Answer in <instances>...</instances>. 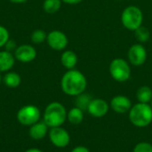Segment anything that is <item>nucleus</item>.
Returning a JSON list of instances; mask_svg holds the SVG:
<instances>
[{"label":"nucleus","instance_id":"nucleus-30","mask_svg":"<svg viewBox=\"0 0 152 152\" xmlns=\"http://www.w3.org/2000/svg\"><path fill=\"white\" fill-rule=\"evenodd\" d=\"M2 80H3V78H2V76H1V74H0V83H1L2 82H3Z\"/></svg>","mask_w":152,"mask_h":152},{"label":"nucleus","instance_id":"nucleus-13","mask_svg":"<svg viewBox=\"0 0 152 152\" xmlns=\"http://www.w3.org/2000/svg\"><path fill=\"white\" fill-rule=\"evenodd\" d=\"M48 125L43 122H37L32 125L29 128V136L36 141L42 140L48 133Z\"/></svg>","mask_w":152,"mask_h":152},{"label":"nucleus","instance_id":"nucleus-18","mask_svg":"<svg viewBox=\"0 0 152 152\" xmlns=\"http://www.w3.org/2000/svg\"><path fill=\"white\" fill-rule=\"evenodd\" d=\"M136 99L141 103H151L152 99V89L149 86H142L136 91Z\"/></svg>","mask_w":152,"mask_h":152},{"label":"nucleus","instance_id":"nucleus-2","mask_svg":"<svg viewBox=\"0 0 152 152\" xmlns=\"http://www.w3.org/2000/svg\"><path fill=\"white\" fill-rule=\"evenodd\" d=\"M129 120L136 127L143 128L152 123V108L147 103L138 102L129 110Z\"/></svg>","mask_w":152,"mask_h":152},{"label":"nucleus","instance_id":"nucleus-29","mask_svg":"<svg viewBox=\"0 0 152 152\" xmlns=\"http://www.w3.org/2000/svg\"><path fill=\"white\" fill-rule=\"evenodd\" d=\"M25 152H43L42 151L38 150V149H36V148H31V149H28Z\"/></svg>","mask_w":152,"mask_h":152},{"label":"nucleus","instance_id":"nucleus-4","mask_svg":"<svg viewBox=\"0 0 152 152\" xmlns=\"http://www.w3.org/2000/svg\"><path fill=\"white\" fill-rule=\"evenodd\" d=\"M143 13L136 5H129L126 7L121 13V22L123 26L128 30L134 31L142 25Z\"/></svg>","mask_w":152,"mask_h":152},{"label":"nucleus","instance_id":"nucleus-22","mask_svg":"<svg viewBox=\"0 0 152 152\" xmlns=\"http://www.w3.org/2000/svg\"><path fill=\"white\" fill-rule=\"evenodd\" d=\"M47 34L43 30H36L31 34V41L34 44H41L46 40Z\"/></svg>","mask_w":152,"mask_h":152},{"label":"nucleus","instance_id":"nucleus-7","mask_svg":"<svg viewBox=\"0 0 152 152\" xmlns=\"http://www.w3.org/2000/svg\"><path fill=\"white\" fill-rule=\"evenodd\" d=\"M127 58L131 65L142 66L147 60V50L142 44H134L127 51Z\"/></svg>","mask_w":152,"mask_h":152},{"label":"nucleus","instance_id":"nucleus-20","mask_svg":"<svg viewBox=\"0 0 152 152\" xmlns=\"http://www.w3.org/2000/svg\"><path fill=\"white\" fill-rule=\"evenodd\" d=\"M134 32V37H135L136 40L140 43H145L151 38V32H150L149 29L142 25L140 26L139 28H137Z\"/></svg>","mask_w":152,"mask_h":152},{"label":"nucleus","instance_id":"nucleus-17","mask_svg":"<svg viewBox=\"0 0 152 152\" xmlns=\"http://www.w3.org/2000/svg\"><path fill=\"white\" fill-rule=\"evenodd\" d=\"M67 119L72 125H79L84 119V111L77 107L72 108L67 113Z\"/></svg>","mask_w":152,"mask_h":152},{"label":"nucleus","instance_id":"nucleus-28","mask_svg":"<svg viewBox=\"0 0 152 152\" xmlns=\"http://www.w3.org/2000/svg\"><path fill=\"white\" fill-rule=\"evenodd\" d=\"M9 1H11L13 4H23L26 1H28V0H9Z\"/></svg>","mask_w":152,"mask_h":152},{"label":"nucleus","instance_id":"nucleus-15","mask_svg":"<svg viewBox=\"0 0 152 152\" xmlns=\"http://www.w3.org/2000/svg\"><path fill=\"white\" fill-rule=\"evenodd\" d=\"M61 63L68 70L75 69L77 64V56L72 50H66L61 56Z\"/></svg>","mask_w":152,"mask_h":152},{"label":"nucleus","instance_id":"nucleus-9","mask_svg":"<svg viewBox=\"0 0 152 152\" xmlns=\"http://www.w3.org/2000/svg\"><path fill=\"white\" fill-rule=\"evenodd\" d=\"M49 138L51 142L57 148H65L70 142L69 133L61 126L51 128L49 131Z\"/></svg>","mask_w":152,"mask_h":152},{"label":"nucleus","instance_id":"nucleus-6","mask_svg":"<svg viewBox=\"0 0 152 152\" xmlns=\"http://www.w3.org/2000/svg\"><path fill=\"white\" fill-rule=\"evenodd\" d=\"M41 112L39 108L34 105H26L17 112L18 122L25 126H31L40 120Z\"/></svg>","mask_w":152,"mask_h":152},{"label":"nucleus","instance_id":"nucleus-1","mask_svg":"<svg viewBox=\"0 0 152 152\" xmlns=\"http://www.w3.org/2000/svg\"><path fill=\"white\" fill-rule=\"evenodd\" d=\"M87 87V80L83 73L78 70H68L61 80V88L62 91L71 97L85 92Z\"/></svg>","mask_w":152,"mask_h":152},{"label":"nucleus","instance_id":"nucleus-16","mask_svg":"<svg viewBox=\"0 0 152 152\" xmlns=\"http://www.w3.org/2000/svg\"><path fill=\"white\" fill-rule=\"evenodd\" d=\"M3 82L11 89H14L20 86L21 82V77L19 73L15 72H8L3 77Z\"/></svg>","mask_w":152,"mask_h":152},{"label":"nucleus","instance_id":"nucleus-21","mask_svg":"<svg viewBox=\"0 0 152 152\" xmlns=\"http://www.w3.org/2000/svg\"><path fill=\"white\" fill-rule=\"evenodd\" d=\"M92 97L91 95L87 94V93H81L79 95H77L76 97V107L79 108L80 109H82L83 111L84 110H87V108L92 100Z\"/></svg>","mask_w":152,"mask_h":152},{"label":"nucleus","instance_id":"nucleus-11","mask_svg":"<svg viewBox=\"0 0 152 152\" xmlns=\"http://www.w3.org/2000/svg\"><path fill=\"white\" fill-rule=\"evenodd\" d=\"M110 105L102 99H93L87 108V112L94 117H102L109 112Z\"/></svg>","mask_w":152,"mask_h":152},{"label":"nucleus","instance_id":"nucleus-3","mask_svg":"<svg viewBox=\"0 0 152 152\" xmlns=\"http://www.w3.org/2000/svg\"><path fill=\"white\" fill-rule=\"evenodd\" d=\"M67 110L60 102H52L45 109L44 122L49 128L61 126L67 119Z\"/></svg>","mask_w":152,"mask_h":152},{"label":"nucleus","instance_id":"nucleus-5","mask_svg":"<svg viewBox=\"0 0 152 152\" xmlns=\"http://www.w3.org/2000/svg\"><path fill=\"white\" fill-rule=\"evenodd\" d=\"M110 74L118 82H126L131 77V67L123 58H115L110 65Z\"/></svg>","mask_w":152,"mask_h":152},{"label":"nucleus","instance_id":"nucleus-25","mask_svg":"<svg viewBox=\"0 0 152 152\" xmlns=\"http://www.w3.org/2000/svg\"><path fill=\"white\" fill-rule=\"evenodd\" d=\"M5 50H7V51H10V52H12V51H15V49H16V45H15V42L14 41H12V40H8L7 41V43L5 44Z\"/></svg>","mask_w":152,"mask_h":152},{"label":"nucleus","instance_id":"nucleus-31","mask_svg":"<svg viewBox=\"0 0 152 152\" xmlns=\"http://www.w3.org/2000/svg\"><path fill=\"white\" fill-rule=\"evenodd\" d=\"M151 108H152V99H151Z\"/></svg>","mask_w":152,"mask_h":152},{"label":"nucleus","instance_id":"nucleus-12","mask_svg":"<svg viewBox=\"0 0 152 152\" xmlns=\"http://www.w3.org/2000/svg\"><path fill=\"white\" fill-rule=\"evenodd\" d=\"M111 109L118 114H125L129 112L132 108V102L126 96L118 95L112 98L110 104Z\"/></svg>","mask_w":152,"mask_h":152},{"label":"nucleus","instance_id":"nucleus-24","mask_svg":"<svg viewBox=\"0 0 152 152\" xmlns=\"http://www.w3.org/2000/svg\"><path fill=\"white\" fill-rule=\"evenodd\" d=\"M9 39H10V34L8 30L5 27L0 25V47H4Z\"/></svg>","mask_w":152,"mask_h":152},{"label":"nucleus","instance_id":"nucleus-10","mask_svg":"<svg viewBox=\"0 0 152 152\" xmlns=\"http://www.w3.org/2000/svg\"><path fill=\"white\" fill-rule=\"evenodd\" d=\"M14 57L21 63H30L37 57L36 48L28 44H23L16 47L14 51Z\"/></svg>","mask_w":152,"mask_h":152},{"label":"nucleus","instance_id":"nucleus-14","mask_svg":"<svg viewBox=\"0 0 152 152\" xmlns=\"http://www.w3.org/2000/svg\"><path fill=\"white\" fill-rule=\"evenodd\" d=\"M14 55L7 50L0 51V73L10 71L15 63Z\"/></svg>","mask_w":152,"mask_h":152},{"label":"nucleus","instance_id":"nucleus-23","mask_svg":"<svg viewBox=\"0 0 152 152\" xmlns=\"http://www.w3.org/2000/svg\"><path fill=\"white\" fill-rule=\"evenodd\" d=\"M133 152H152V144L145 142H139L134 146Z\"/></svg>","mask_w":152,"mask_h":152},{"label":"nucleus","instance_id":"nucleus-27","mask_svg":"<svg viewBox=\"0 0 152 152\" xmlns=\"http://www.w3.org/2000/svg\"><path fill=\"white\" fill-rule=\"evenodd\" d=\"M61 1L68 4H77L81 3L83 0H61Z\"/></svg>","mask_w":152,"mask_h":152},{"label":"nucleus","instance_id":"nucleus-19","mask_svg":"<svg viewBox=\"0 0 152 152\" xmlns=\"http://www.w3.org/2000/svg\"><path fill=\"white\" fill-rule=\"evenodd\" d=\"M61 0H45L43 4V8L45 13L53 14L57 13L61 6Z\"/></svg>","mask_w":152,"mask_h":152},{"label":"nucleus","instance_id":"nucleus-8","mask_svg":"<svg viewBox=\"0 0 152 152\" xmlns=\"http://www.w3.org/2000/svg\"><path fill=\"white\" fill-rule=\"evenodd\" d=\"M46 42L52 49L56 51H61L67 47L69 39L64 32L54 30L47 34Z\"/></svg>","mask_w":152,"mask_h":152},{"label":"nucleus","instance_id":"nucleus-26","mask_svg":"<svg viewBox=\"0 0 152 152\" xmlns=\"http://www.w3.org/2000/svg\"><path fill=\"white\" fill-rule=\"evenodd\" d=\"M71 152H90V151L85 146H77L71 151Z\"/></svg>","mask_w":152,"mask_h":152}]
</instances>
